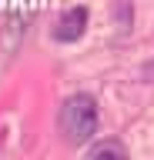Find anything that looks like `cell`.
I'll list each match as a JSON object with an SVG mask.
<instances>
[{"label": "cell", "mask_w": 154, "mask_h": 160, "mask_svg": "<svg viewBox=\"0 0 154 160\" xmlns=\"http://www.w3.org/2000/svg\"><path fill=\"white\" fill-rule=\"evenodd\" d=\"M84 27H87V10H84V7H71L61 20H57L54 37L61 40V43H71V40H77L84 33Z\"/></svg>", "instance_id": "obj_2"}, {"label": "cell", "mask_w": 154, "mask_h": 160, "mask_svg": "<svg viewBox=\"0 0 154 160\" xmlns=\"http://www.w3.org/2000/svg\"><path fill=\"white\" fill-rule=\"evenodd\" d=\"M87 153H91V157H127L124 143H117V140H101V143H94Z\"/></svg>", "instance_id": "obj_3"}, {"label": "cell", "mask_w": 154, "mask_h": 160, "mask_svg": "<svg viewBox=\"0 0 154 160\" xmlns=\"http://www.w3.org/2000/svg\"><path fill=\"white\" fill-rule=\"evenodd\" d=\"M61 130L71 143H84L97 133V103L87 93H74L61 107Z\"/></svg>", "instance_id": "obj_1"}]
</instances>
